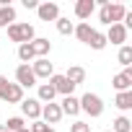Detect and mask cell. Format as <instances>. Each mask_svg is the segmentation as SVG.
Here are the masks:
<instances>
[{
  "label": "cell",
  "mask_w": 132,
  "mask_h": 132,
  "mask_svg": "<svg viewBox=\"0 0 132 132\" xmlns=\"http://www.w3.org/2000/svg\"><path fill=\"white\" fill-rule=\"evenodd\" d=\"M29 132H54V127H49V124H44L42 119H36V122H31Z\"/></svg>",
  "instance_id": "cell-27"
},
{
  "label": "cell",
  "mask_w": 132,
  "mask_h": 132,
  "mask_svg": "<svg viewBox=\"0 0 132 132\" xmlns=\"http://www.w3.org/2000/svg\"><path fill=\"white\" fill-rule=\"evenodd\" d=\"M111 86H114L117 93H122V91H132V68H124L122 73H117V75L111 78Z\"/></svg>",
  "instance_id": "cell-9"
},
{
  "label": "cell",
  "mask_w": 132,
  "mask_h": 132,
  "mask_svg": "<svg viewBox=\"0 0 132 132\" xmlns=\"http://www.w3.org/2000/svg\"><path fill=\"white\" fill-rule=\"evenodd\" d=\"M3 124H5L8 132H21V129L26 127V119H23V117H8Z\"/></svg>",
  "instance_id": "cell-24"
},
{
  "label": "cell",
  "mask_w": 132,
  "mask_h": 132,
  "mask_svg": "<svg viewBox=\"0 0 132 132\" xmlns=\"http://www.w3.org/2000/svg\"><path fill=\"white\" fill-rule=\"evenodd\" d=\"M60 119H62L60 104H54V101H52V104H42V122H44V124L52 127V124H57Z\"/></svg>",
  "instance_id": "cell-10"
},
{
  "label": "cell",
  "mask_w": 132,
  "mask_h": 132,
  "mask_svg": "<svg viewBox=\"0 0 132 132\" xmlns=\"http://www.w3.org/2000/svg\"><path fill=\"white\" fill-rule=\"evenodd\" d=\"M60 109H62V117H78L80 114V101L78 96H65L60 101Z\"/></svg>",
  "instance_id": "cell-12"
},
{
  "label": "cell",
  "mask_w": 132,
  "mask_h": 132,
  "mask_svg": "<svg viewBox=\"0 0 132 132\" xmlns=\"http://www.w3.org/2000/svg\"><path fill=\"white\" fill-rule=\"evenodd\" d=\"M21 132H29V127H23V129H21Z\"/></svg>",
  "instance_id": "cell-32"
},
{
  "label": "cell",
  "mask_w": 132,
  "mask_h": 132,
  "mask_svg": "<svg viewBox=\"0 0 132 132\" xmlns=\"http://www.w3.org/2000/svg\"><path fill=\"white\" fill-rule=\"evenodd\" d=\"M26 96H23V88L18 86V83H8V91H5V96H3V101H8V104H21Z\"/></svg>",
  "instance_id": "cell-18"
},
{
  "label": "cell",
  "mask_w": 132,
  "mask_h": 132,
  "mask_svg": "<svg viewBox=\"0 0 132 132\" xmlns=\"http://www.w3.org/2000/svg\"><path fill=\"white\" fill-rule=\"evenodd\" d=\"M8 39L16 42V44H29V42L36 39V31H34L31 23H18V21H16V23L8 26Z\"/></svg>",
  "instance_id": "cell-2"
},
{
  "label": "cell",
  "mask_w": 132,
  "mask_h": 132,
  "mask_svg": "<svg viewBox=\"0 0 132 132\" xmlns=\"http://www.w3.org/2000/svg\"><path fill=\"white\" fill-rule=\"evenodd\" d=\"M91 34H93V26H91L88 21H80V23H75V29H73V36H75L78 42H83V44H88Z\"/></svg>",
  "instance_id": "cell-17"
},
{
  "label": "cell",
  "mask_w": 132,
  "mask_h": 132,
  "mask_svg": "<svg viewBox=\"0 0 132 132\" xmlns=\"http://www.w3.org/2000/svg\"><path fill=\"white\" fill-rule=\"evenodd\" d=\"M36 16H39V21H57L60 18V5L57 3H39V8H36Z\"/></svg>",
  "instance_id": "cell-11"
},
{
  "label": "cell",
  "mask_w": 132,
  "mask_h": 132,
  "mask_svg": "<svg viewBox=\"0 0 132 132\" xmlns=\"http://www.w3.org/2000/svg\"><path fill=\"white\" fill-rule=\"evenodd\" d=\"M127 34H129V31H127L122 23H111V26H109V31H106L104 36H106V44L111 42L114 47H122V44H127Z\"/></svg>",
  "instance_id": "cell-7"
},
{
  "label": "cell",
  "mask_w": 132,
  "mask_h": 132,
  "mask_svg": "<svg viewBox=\"0 0 132 132\" xmlns=\"http://www.w3.org/2000/svg\"><path fill=\"white\" fill-rule=\"evenodd\" d=\"M54 26H57V31H60L62 36H70V34H73V29H75V23H73L70 18H62V16L54 21Z\"/></svg>",
  "instance_id": "cell-25"
},
{
  "label": "cell",
  "mask_w": 132,
  "mask_h": 132,
  "mask_svg": "<svg viewBox=\"0 0 132 132\" xmlns=\"http://www.w3.org/2000/svg\"><path fill=\"white\" fill-rule=\"evenodd\" d=\"M47 83H49V86L54 88V93H60L62 98H65V96H75V86H73L68 78H65L62 73H54V75H52Z\"/></svg>",
  "instance_id": "cell-4"
},
{
  "label": "cell",
  "mask_w": 132,
  "mask_h": 132,
  "mask_svg": "<svg viewBox=\"0 0 132 132\" xmlns=\"http://www.w3.org/2000/svg\"><path fill=\"white\" fill-rule=\"evenodd\" d=\"M65 78H68L75 88L80 86V83H86V68H80V65H70L68 68V73H62Z\"/></svg>",
  "instance_id": "cell-15"
},
{
  "label": "cell",
  "mask_w": 132,
  "mask_h": 132,
  "mask_svg": "<svg viewBox=\"0 0 132 132\" xmlns=\"http://www.w3.org/2000/svg\"><path fill=\"white\" fill-rule=\"evenodd\" d=\"M78 101H80V111H83V114H88L91 119H96V117H101V114H104V101H101V96H98V93H91V91H88V93H83Z\"/></svg>",
  "instance_id": "cell-3"
},
{
  "label": "cell",
  "mask_w": 132,
  "mask_h": 132,
  "mask_svg": "<svg viewBox=\"0 0 132 132\" xmlns=\"http://www.w3.org/2000/svg\"><path fill=\"white\" fill-rule=\"evenodd\" d=\"M18 60H21V65H29V62H34V60H36L29 44H18Z\"/></svg>",
  "instance_id": "cell-26"
},
{
  "label": "cell",
  "mask_w": 132,
  "mask_h": 132,
  "mask_svg": "<svg viewBox=\"0 0 132 132\" xmlns=\"http://www.w3.org/2000/svg\"><path fill=\"white\" fill-rule=\"evenodd\" d=\"M54 88L49 86V83H36V101L39 104H52L54 101Z\"/></svg>",
  "instance_id": "cell-16"
},
{
  "label": "cell",
  "mask_w": 132,
  "mask_h": 132,
  "mask_svg": "<svg viewBox=\"0 0 132 132\" xmlns=\"http://www.w3.org/2000/svg\"><path fill=\"white\" fill-rule=\"evenodd\" d=\"M98 21L109 29L111 23H122V18L127 16V8L122 3H109V0H98Z\"/></svg>",
  "instance_id": "cell-1"
},
{
  "label": "cell",
  "mask_w": 132,
  "mask_h": 132,
  "mask_svg": "<svg viewBox=\"0 0 132 132\" xmlns=\"http://www.w3.org/2000/svg\"><path fill=\"white\" fill-rule=\"evenodd\" d=\"M31 70H34V78H36V80H49V78L54 75V65H52L47 57H39V60L31 62Z\"/></svg>",
  "instance_id": "cell-5"
},
{
  "label": "cell",
  "mask_w": 132,
  "mask_h": 132,
  "mask_svg": "<svg viewBox=\"0 0 132 132\" xmlns=\"http://www.w3.org/2000/svg\"><path fill=\"white\" fill-rule=\"evenodd\" d=\"M88 47H91V49H96V52L106 49V36H104V31L93 29V34H91V39H88Z\"/></svg>",
  "instance_id": "cell-22"
},
{
  "label": "cell",
  "mask_w": 132,
  "mask_h": 132,
  "mask_svg": "<svg viewBox=\"0 0 132 132\" xmlns=\"http://www.w3.org/2000/svg\"><path fill=\"white\" fill-rule=\"evenodd\" d=\"M104 132H111V129H104Z\"/></svg>",
  "instance_id": "cell-33"
},
{
  "label": "cell",
  "mask_w": 132,
  "mask_h": 132,
  "mask_svg": "<svg viewBox=\"0 0 132 132\" xmlns=\"http://www.w3.org/2000/svg\"><path fill=\"white\" fill-rule=\"evenodd\" d=\"M16 23V8L13 5H0V29H8Z\"/></svg>",
  "instance_id": "cell-20"
},
{
  "label": "cell",
  "mask_w": 132,
  "mask_h": 132,
  "mask_svg": "<svg viewBox=\"0 0 132 132\" xmlns=\"http://www.w3.org/2000/svg\"><path fill=\"white\" fill-rule=\"evenodd\" d=\"M117 62L122 65V68H132V47H129V44H122V47H119Z\"/></svg>",
  "instance_id": "cell-23"
},
{
  "label": "cell",
  "mask_w": 132,
  "mask_h": 132,
  "mask_svg": "<svg viewBox=\"0 0 132 132\" xmlns=\"http://www.w3.org/2000/svg\"><path fill=\"white\" fill-rule=\"evenodd\" d=\"M8 83H11V80H8L5 75H0V101H3V96H5V91H8Z\"/></svg>",
  "instance_id": "cell-29"
},
{
  "label": "cell",
  "mask_w": 132,
  "mask_h": 132,
  "mask_svg": "<svg viewBox=\"0 0 132 132\" xmlns=\"http://www.w3.org/2000/svg\"><path fill=\"white\" fill-rule=\"evenodd\" d=\"M23 8H29V11H36V8H39V3H36V0H23Z\"/></svg>",
  "instance_id": "cell-30"
},
{
  "label": "cell",
  "mask_w": 132,
  "mask_h": 132,
  "mask_svg": "<svg viewBox=\"0 0 132 132\" xmlns=\"http://www.w3.org/2000/svg\"><path fill=\"white\" fill-rule=\"evenodd\" d=\"M18 106H21V117H23V119H31V122L42 119V104H39L36 98H23Z\"/></svg>",
  "instance_id": "cell-6"
},
{
  "label": "cell",
  "mask_w": 132,
  "mask_h": 132,
  "mask_svg": "<svg viewBox=\"0 0 132 132\" xmlns=\"http://www.w3.org/2000/svg\"><path fill=\"white\" fill-rule=\"evenodd\" d=\"M0 132H8V129H5V124H0Z\"/></svg>",
  "instance_id": "cell-31"
},
{
  "label": "cell",
  "mask_w": 132,
  "mask_h": 132,
  "mask_svg": "<svg viewBox=\"0 0 132 132\" xmlns=\"http://www.w3.org/2000/svg\"><path fill=\"white\" fill-rule=\"evenodd\" d=\"M114 106H117L122 114H127V111L132 109V91H122V93H117V98H114Z\"/></svg>",
  "instance_id": "cell-19"
},
{
  "label": "cell",
  "mask_w": 132,
  "mask_h": 132,
  "mask_svg": "<svg viewBox=\"0 0 132 132\" xmlns=\"http://www.w3.org/2000/svg\"><path fill=\"white\" fill-rule=\"evenodd\" d=\"M111 132H132V119L127 114H119L114 122H111Z\"/></svg>",
  "instance_id": "cell-21"
},
{
  "label": "cell",
  "mask_w": 132,
  "mask_h": 132,
  "mask_svg": "<svg viewBox=\"0 0 132 132\" xmlns=\"http://www.w3.org/2000/svg\"><path fill=\"white\" fill-rule=\"evenodd\" d=\"M16 83L21 88H34L36 86V78H34L31 65H18V68H16Z\"/></svg>",
  "instance_id": "cell-8"
},
{
  "label": "cell",
  "mask_w": 132,
  "mask_h": 132,
  "mask_svg": "<svg viewBox=\"0 0 132 132\" xmlns=\"http://www.w3.org/2000/svg\"><path fill=\"white\" fill-rule=\"evenodd\" d=\"M29 47H31V52H34L36 60H39V57H47V54L52 52V42L44 39V36H36L34 42H29Z\"/></svg>",
  "instance_id": "cell-13"
},
{
  "label": "cell",
  "mask_w": 132,
  "mask_h": 132,
  "mask_svg": "<svg viewBox=\"0 0 132 132\" xmlns=\"http://www.w3.org/2000/svg\"><path fill=\"white\" fill-rule=\"evenodd\" d=\"M93 13H96V0H78L75 3V16L80 21H88Z\"/></svg>",
  "instance_id": "cell-14"
},
{
  "label": "cell",
  "mask_w": 132,
  "mask_h": 132,
  "mask_svg": "<svg viewBox=\"0 0 132 132\" xmlns=\"http://www.w3.org/2000/svg\"><path fill=\"white\" fill-rule=\"evenodd\" d=\"M70 132H91V124L83 122V119H75V122L70 124Z\"/></svg>",
  "instance_id": "cell-28"
}]
</instances>
